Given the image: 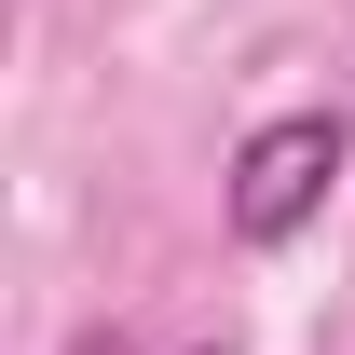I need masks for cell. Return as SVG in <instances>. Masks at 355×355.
Returning <instances> with one entry per match:
<instances>
[{
  "instance_id": "obj_1",
  "label": "cell",
  "mask_w": 355,
  "mask_h": 355,
  "mask_svg": "<svg viewBox=\"0 0 355 355\" xmlns=\"http://www.w3.org/2000/svg\"><path fill=\"white\" fill-rule=\"evenodd\" d=\"M328 178H342V123H328V110H273V123L232 150V178H219L232 246H246V260L301 246V232L328 219Z\"/></svg>"
},
{
  "instance_id": "obj_2",
  "label": "cell",
  "mask_w": 355,
  "mask_h": 355,
  "mask_svg": "<svg viewBox=\"0 0 355 355\" xmlns=\"http://www.w3.org/2000/svg\"><path fill=\"white\" fill-rule=\"evenodd\" d=\"M69 355H123V342H110V328H83V342H69Z\"/></svg>"
},
{
  "instance_id": "obj_3",
  "label": "cell",
  "mask_w": 355,
  "mask_h": 355,
  "mask_svg": "<svg viewBox=\"0 0 355 355\" xmlns=\"http://www.w3.org/2000/svg\"><path fill=\"white\" fill-rule=\"evenodd\" d=\"M191 355H232V342H191Z\"/></svg>"
}]
</instances>
